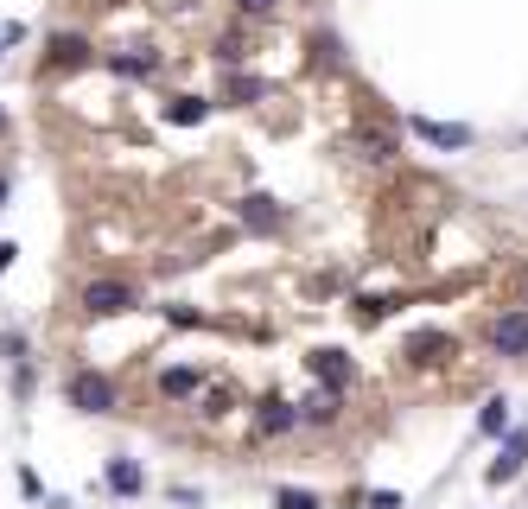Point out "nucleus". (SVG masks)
<instances>
[{"label": "nucleus", "mask_w": 528, "mask_h": 509, "mask_svg": "<svg viewBox=\"0 0 528 509\" xmlns=\"http://www.w3.org/2000/svg\"><path fill=\"white\" fill-rule=\"evenodd\" d=\"M77 306L90 312V319H121V312L140 306V287H134V280H115V274H96V280H83Z\"/></svg>", "instance_id": "f257e3e1"}, {"label": "nucleus", "mask_w": 528, "mask_h": 509, "mask_svg": "<svg viewBox=\"0 0 528 509\" xmlns=\"http://www.w3.org/2000/svg\"><path fill=\"white\" fill-rule=\"evenodd\" d=\"M64 401L77 414H115V382L102 376V370H70V382H64Z\"/></svg>", "instance_id": "f03ea898"}, {"label": "nucleus", "mask_w": 528, "mask_h": 509, "mask_svg": "<svg viewBox=\"0 0 528 509\" xmlns=\"http://www.w3.org/2000/svg\"><path fill=\"white\" fill-rule=\"evenodd\" d=\"M484 338H490V350H497V357H528V306L497 312Z\"/></svg>", "instance_id": "7ed1b4c3"}, {"label": "nucleus", "mask_w": 528, "mask_h": 509, "mask_svg": "<svg viewBox=\"0 0 528 509\" xmlns=\"http://www.w3.org/2000/svg\"><path fill=\"white\" fill-rule=\"evenodd\" d=\"M96 64V45L83 32H51L45 39V70H90Z\"/></svg>", "instance_id": "20e7f679"}, {"label": "nucleus", "mask_w": 528, "mask_h": 509, "mask_svg": "<svg viewBox=\"0 0 528 509\" xmlns=\"http://www.w3.org/2000/svg\"><path fill=\"white\" fill-rule=\"evenodd\" d=\"M293 427H299V401H280V395L255 401V433H261V440H287Z\"/></svg>", "instance_id": "39448f33"}, {"label": "nucleus", "mask_w": 528, "mask_h": 509, "mask_svg": "<svg viewBox=\"0 0 528 509\" xmlns=\"http://www.w3.org/2000/svg\"><path fill=\"white\" fill-rule=\"evenodd\" d=\"M408 134H414V140H427V147H439V153H459V147H471V140H478V134L465 128V121H427V115H414V121H408Z\"/></svg>", "instance_id": "423d86ee"}, {"label": "nucleus", "mask_w": 528, "mask_h": 509, "mask_svg": "<svg viewBox=\"0 0 528 509\" xmlns=\"http://www.w3.org/2000/svg\"><path fill=\"white\" fill-rule=\"evenodd\" d=\"M236 217H242V230H255V236H274V230H287V210H280L268 191H249V198L236 204Z\"/></svg>", "instance_id": "0eeeda50"}, {"label": "nucleus", "mask_w": 528, "mask_h": 509, "mask_svg": "<svg viewBox=\"0 0 528 509\" xmlns=\"http://www.w3.org/2000/svg\"><path fill=\"white\" fill-rule=\"evenodd\" d=\"M522 465H528V427H509V433H503L497 465H490V484H516V478H522Z\"/></svg>", "instance_id": "6e6552de"}, {"label": "nucleus", "mask_w": 528, "mask_h": 509, "mask_svg": "<svg viewBox=\"0 0 528 509\" xmlns=\"http://www.w3.org/2000/svg\"><path fill=\"white\" fill-rule=\"evenodd\" d=\"M306 370L319 376V389H331V395H344V389H350V357H344V350H312Z\"/></svg>", "instance_id": "1a4fd4ad"}, {"label": "nucleus", "mask_w": 528, "mask_h": 509, "mask_svg": "<svg viewBox=\"0 0 528 509\" xmlns=\"http://www.w3.org/2000/svg\"><path fill=\"white\" fill-rule=\"evenodd\" d=\"M102 64H109L115 77H134V83L160 77V58H153V51H140V45H128V51H102Z\"/></svg>", "instance_id": "9d476101"}, {"label": "nucleus", "mask_w": 528, "mask_h": 509, "mask_svg": "<svg viewBox=\"0 0 528 509\" xmlns=\"http://www.w3.org/2000/svg\"><path fill=\"white\" fill-rule=\"evenodd\" d=\"M344 408V395H331V389H312L306 401H299V427H331Z\"/></svg>", "instance_id": "9b49d317"}, {"label": "nucleus", "mask_w": 528, "mask_h": 509, "mask_svg": "<svg viewBox=\"0 0 528 509\" xmlns=\"http://www.w3.org/2000/svg\"><path fill=\"white\" fill-rule=\"evenodd\" d=\"M102 484H109L115 497H140V490H147V471H140L134 459H109V471H102Z\"/></svg>", "instance_id": "f8f14e48"}, {"label": "nucleus", "mask_w": 528, "mask_h": 509, "mask_svg": "<svg viewBox=\"0 0 528 509\" xmlns=\"http://www.w3.org/2000/svg\"><path fill=\"white\" fill-rule=\"evenodd\" d=\"M166 121H172V128H204V121H210V102L204 96H172L166 102Z\"/></svg>", "instance_id": "ddd939ff"}, {"label": "nucleus", "mask_w": 528, "mask_h": 509, "mask_svg": "<svg viewBox=\"0 0 528 509\" xmlns=\"http://www.w3.org/2000/svg\"><path fill=\"white\" fill-rule=\"evenodd\" d=\"M198 389H204V376L185 370V363H179V370H160V395L166 401H185V395H198Z\"/></svg>", "instance_id": "4468645a"}, {"label": "nucleus", "mask_w": 528, "mask_h": 509, "mask_svg": "<svg viewBox=\"0 0 528 509\" xmlns=\"http://www.w3.org/2000/svg\"><path fill=\"white\" fill-rule=\"evenodd\" d=\"M478 433H490V440H503V433H509V401H503V395H490V401H484Z\"/></svg>", "instance_id": "2eb2a0df"}, {"label": "nucleus", "mask_w": 528, "mask_h": 509, "mask_svg": "<svg viewBox=\"0 0 528 509\" xmlns=\"http://www.w3.org/2000/svg\"><path fill=\"white\" fill-rule=\"evenodd\" d=\"M357 147H363V160H376V166H382V160H395V134H382V128H363V134H357Z\"/></svg>", "instance_id": "dca6fc26"}, {"label": "nucleus", "mask_w": 528, "mask_h": 509, "mask_svg": "<svg viewBox=\"0 0 528 509\" xmlns=\"http://www.w3.org/2000/svg\"><path fill=\"white\" fill-rule=\"evenodd\" d=\"M223 96H230V102H261V96H268V83H261V77H242V70H230Z\"/></svg>", "instance_id": "f3484780"}, {"label": "nucleus", "mask_w": 528, "mask_h": 509, "mask_svg": "<svg viewBox=\"0 0 528 509\" xmlns=\"http://www.w3.org/2000/svg\"><path fill=\"white\" fill-rule=\"evenodd\" d=\"M0 363H13V370L26 363V331H0Z\"/></svg>", "instance_id": "a211bd4d"}, {"label": "nucleus", "mask_w": 528, "mask_h": 509, "mask_svg": "<svg viewBox=\"0 0 528 509\" xmlns=\"http://www.w3.org/2000/svg\"><path fill=\"white\" fill-rule=\"evenodd\" d=\"M217 64H242V32H223V39H217Z\"/></svg>", "instance_id": "6ab92c4d"}, {"label": "nucleus", "mask_w": 528, "mask_h": 509, "mask_svg": "<svg viewBox=\"0 0 528 509\" xmlns=\"http://www.w3.org/2000/svg\"><path fill=\"white\" fill-rule=\"evenodd\" d=\"M274 509H319V497H312V490H280Z\"/></svg>", "instance_id": "aec40b11"}, {"label": "nucleus", "mask_w": 528, "mask_h": 509, "mask_svg": "<svg viewBox=\"0 0 528 509\" xmlns=\"http://www.w3.org/2000/svg\"><path fill=\"white\" fill-rule=\"evenodd\" d=\"M369 509H401V497H395V490H376V497H369Z\"/></svg>", "instance_id": "412c9836"}, {"label": "nucleus", "mask_w": 528, "mask_h": 509, "mask_svg": "<svg viewBox=\"0 0 528 509\" xmlns=\"http://www.w3.org/2000/svg\"><path fill=\"white\" fill-rule=\"evenodd\" d=\"M236 7H242V13H274L280 0H236Z\"/></svg>", "instance_id": "4be33fe9"}, {"label": "nucleus", "mask_w": 528, "mask_h": 509, "mask_svg": "<svg viewBox=\"0 0 528 509\" xmlns=\"http://www.w3.org/2000/svg\"><path fill=\"white\" fill-rule=\"evenodd\" d=\"M13 255H20V249H13V242H0V274L13 268Z\"/></svg>", "instance_id": "5701e85b"}, {"label": "nucleus", "mask_w": 528, "mask_h": 509, "mask_svg": "<svg viewBox=\"0 0 528 509\" xmlns=\"http://www.w3.org/2000/svg\"><path fill=\"white\" fill-rule=\"evenodd\" d=\"M0 210H7V172H0Z\"/></svg>", "instance_id": "b1692460"}, {"label": "nucleus", "mask_w": 528, "mask_h": 509, "mask_svg": "<svg viewBox=\"0 0 528 509\" xmlns=\"http://www.w3.org/2000/svg\"><path fill=\"white\" fill-rule=\"evenodd\" d=\"M0 134H7V109H0Z\"/></svg>", "instance_id": "393cba45"}]
</instances>
